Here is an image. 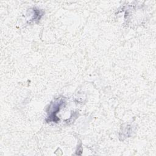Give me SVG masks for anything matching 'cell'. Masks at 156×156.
<instances>
[{
    "label": "cell",
    "mask_w": 156,
    "mask_h": 156,
    "mask_svg": "<svg viewBox=\"0 0 156 156\" xmlns=\"http://www.w3.org/2000/svg\"><path fill=\"white\" fill-rule=\"evenodd\" d=\"M65 101L62 99H58L52 102L49 107V114L48 117L49 121L57 122L58 119L57 118V113L59 111L61 107L63 105Z\"/></svg>",
    "instance_id": "6da1fadb"
}]
</instances>
